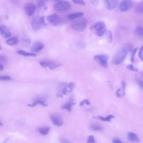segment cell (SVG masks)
<instances>
[{"instance_id":"obj_1","label":"cell","mask_w":143,"mask_h":143,"mask_svg":"<svg viewBox=\"0 0 143 143\" xmlns=\"http://www.w3.org/2000/svg\"><path fill=\"white\" fill-rule=\"evenodd\" d=\"M91 30L98 36H103L106 31V26L105 23L98 21L95 23L90 27Z\"/></svg>"},{"instance_id":"obj_2","label":"cell","mask_w":143,"mask_h":143,"mask_svg":"<svg viewBox=\"0 0 143 143\" xmlns=\"http://www.w3.org/2000/svg\"><path fill=\"white\" fill-rule=\"evenodd\" d=\"M127 50L123 48L119 50L113 57L112 62L113 64L116 65L121 64L124 61L127 54Z\"/></svg>"},{"instance_id":"obj_3","label":"cell","mask_w":143,"mask_h":143,"mask_svg":"<svg viewBox=\"0 0 143 143\" xmlns=\"http://www.w3.org/2000/svg\"><path fill=\"white\" fill-rule=\"evenodd\" d=\"M87 22V20L85 18H79L74 21L72 25V27L76 31L82 32L85 29Z\"/></svg>"},{"instance_id":"obj_4","label":"cell","mask_w":143,"mask_h":143,"mask_svg":"<svg viewBox=\"0 0 143 143\" xmlns=\"http://www.w3.org/2000/svg\"><path fill=\"white\" fill-rule=\"evenodd\" d=\"M31 25L34 30L37 31L40 29L43 26H47V25L43 16L34 17L32 19Z\"/></svg>"},{"instance_id":"obj_5","label":"cell","mask_w":143,"mask_h":143,"mask_svg":"<svg viewBox=\"0 0 143 143\" xmlns=\"http://www.w3.org/2000/svg\"><path fill=\"white\" fill-rule=\"evenodd\" d=\"M71 7L69 2L63 1L58 2L54 6V8L56 11L61 13L66 12L70 9Z\"/></svg>"},{"instance_id":"obj_6","label":"cell","mask_w":143,"mask_h":143,"mask_svg":"<svg viewBox=\"0 0 143 143\" xmlns=\"http://www.w3.org/2000/svg\"><path fill=\"white\" fill-rule=\"evenodd\" d=\"M109 56L106 55H95L94 57V60L101 66L106 68L108 66V61Z\"/></svg>"},{"instance_id":"obj_7","label":"cell","mask_w":143,"mask_h":143,"mask_svg":"<svg viewBox=\"0 0 143 143\" xmlns=\"http://www.w3.org/2000/svg\"><path fill=\"white\" fill-rule=\"evenodd\" d=\"M40 64L42 66L44 67H48L51 69H55L61 65V64L58 62L49 60L41 61L40 62Z\"/></svg>"},{"instance_id":"obj_8","label":"cell","mask_w":143,"mask_h":143,"mask_svg":"<svg viewBox=\"0 0 143 143\" xmlns=\"http://www.w3.org/2000/svg\"><path fill=\"white\" fill-rule=\"evenodd\" d=\"M50 118L53 123L55 126H61L63 124V119L62 116L59 114H52L50 115Z\"/></svg>"},{"instance_id":"obj_9","label":"cell","mask_w":143,"mask_h":143,"mask_svg":"<svg viewBox=\"0 0 143 143\" xmlns=\"http://www.w3.org/2000/svg\"><path fill=\"white\" fill-rule=\"evenodd\" d=\"M133 5V3L132 1L125 0L121 3L119 9L121 12H126L130 9L132 8Z\"/></svg>"},{"instance_id":"obj_10","label":"cell","mask_w":143,"mask_h":143,"mask_svg":"<svg viewBox=\"0 0 143 143\" xmlns=\"http://www.w3.org/2000/svg\"><path fill=\"white\" fill-rule=\"evenodd\" d=\"M47 20L50 25L53 26H56L60 21V18L57 14H53L47 16Z\"/></svg>"},{"instance_id":"obj_11","label":"cell","mask_w":143,"mask_h":143,"mask_svg":"<svg viewBox=\"0 0 143 143\" xmlns=\"http://www.w3.org/2000/svg\"><path fill=\"white\" fill-rule=\"evenodd\" d=\"M25 12L28 16L32 15L36 10L35 5L31 3H29L25 5Z\"/></svg>"},{"instance_id":"obj_12","label":"cell","mask_w":143,"mask_h":143,"mask_svg":"<svg viewBox=\"0 0 143 143\" xmlns=\"http://www.w3.org/2000/svg\"><path fill=\"white\" fill-rule=\"evenodd\" d=\"M35 6L38 14H43L47 11L48 9L47 5L44 1L38 2Z\"/></svg>"},{"instance_id":"obj_13","label":"cell","mask_w":143,"mask_h":143,"mask_svg":"<svg viewBox=\"0 0 143 143\" xmlns=\"http://www.w3.org/2000/svg\"><path fill=\"white\" fill-rule=\"evenodd\" d=\"M105 5L107 9L109 10H112L114 9L118 5L119 1L117 0L109 1L106 0L104 1Z\"/></svg>"},{"instance_id":"obj_14","label":"cell","mask_w":143,"mask_h":143,"mask_svg":"<svg viewBox=\"0 0 143 143\" xmlns=\"http://www.w3.org/2000/svg\"><path fill=\"white\" fill-rule=\"evenodd\" d=\"M44 45L43 43L40 42H37L35 43L31 47V51L34 52H39L44 48Z\"/></svg>"},{"instance_id":"obj_15","label":"cell","mask_w":143,"mask_h":143,"mask_svg":"<svg viewBox=\"0 0 143 143\" xmlns=\"http://www.w3.org/2000/svg\"><path fill=\"white\" fill-rule=\"evenodd\" d=\"M0 33L2 36L4 38H7L10 37L11 32L6 26L2 25L0 26Z\"/></svg>"},{"instance_id":"obj_16","label":"cell","mask_w":143,"mask_h":143,"mask_svg":"<svg viewBox=\"0 0 143 143\" xmlns=\"http://www.w3.org/2000/svg\"><path fill=\"white\" fill-rule=\"evenodd\" d=\"M128 138L129 141L133 142L138 143L140 141L138 136L135 133L132 132L128 133Z\"/></svg>"},{"instance_id":"obj_17","label":"cell","mask_w":143,"mask_h":143,"mask_svg":"<svg viewBox=\"0 0 143 143\" xmlns=\"http://www.w3.org/2000/svg\"><path fill=\"white\" fill-rule=\"evenodd\" d=\"M126 83L124 81L122 82V87L117 90L116 94L117 97L122 98L125 95V89L126 86Z\"/></svg>"},{"instance_id":"obj_18","label":"cell","mask_w":143,"mask_h":143,"mask_svg":"<svg viewBox=\"0 0 143 143\" xmlns=\"http://www.w3.org/2000/svg\"><path fill=\"white\" fill-rule=\"evenodd\" d=\"M75 103L73 102V99H70L69 101L65 103L62 107L63 109L66 110L68 111L71 112L72 110V106L75 105Z\"/></svg>"},{"instance_id":"obj_19","label":"cell","mask_w":143,"mask_h":143,"mask_svg":"<svg viewBox=\"0 0 143 143\" xmlns=\"http://www.w3.org/2000/svg\"><path fill=\"white\" fill-rule=\"evenodd\" d=\"M82 12H77L70 14L68 16V19L71 20H74L81 18L84 15Z\"/></svg>"},{"instance_id":"obj_20","label":"cell","mask_w":143,"mask_h":143,"mask_svg":"<svg viewBox=\"0 0 143 143\" xmlns=\"http://www.w3.org/2000/svg\"><path fill=\"white\" fill-rule=\"evenodd\" d=\"M134 33L138 36L143 38V28L140 26H137L134 30Z\"/></svg>"},{"instance_id":"obj_21","label":"cell","mask_w":143,"mask_h":143,"mask_svg":"<svg viewBox=\"0 0 143 143\" xmlns=\"http://www.w3.org/2000/svg\"><path fill=\"white\" fill-rule=\"evenodd\" d=\"M135 11L136 13L143 14V1L139 3L136 5L135 8Z\"/></svg>"},{"instance_id":"obj_22","label":"cell","mask_w":143,"mask_h":143,"mask_svg":"<svg viewBox=\"0 0 143 143\" xmlns=\"http://www.w3.org/2000/svg\"><path fill=\"white\" fill-rule=\"evenodd\" d=\"M19 40L16 37H14L9 39L6 41L7 43L10 46H13L17 44Z\"/></svg>"},{"instance_id":"obj_23","label":"cell","mask_w":143,"mask_h":143,"mask_svg":"<svg viewBox=\"0 0 143 143\" xmlns=\"http://www.w3.org/2000/svg\"><path fill=\"white\" fill-rule=\"evenodd\" d=\"M50 129V127H46L39 128L38 130L42 135H46L49 133Z\"/></svg>"},{"instance_id":"obj_24","label":"cell","mask_w":143,"mask_h":143,"mask_svg":"<svg viewBox=\"0 0 143 143\" xmlns=\"http://www.w3.org/2000/svg\"><path fill=\"white\" fill-rule=\"evenodd\" d=\"M106 40L108 43L111 44L113 41V37L112 32L111 31H106L105 32Z\"/></svg>"},{"instance_id":"obj_25","label":"cell","mask_w":143,"mask_h":143,"mask_svg":"<svg viewBox=\"0 0 143 143\" xmlns=\"http://www.w3.org/2000/svg\"><path fill=\"white\" fill-rule=\"evenodd\" d=\"M17 53L20 55L25 56H31L35 57L37 55L35 54L27 52L22 50H19L18 51Z\"/></svg>"},{"instance_id":"obj_26","label":"cell","mask_w":143,"mask_h":143,"mask_svg":"<svg viewBox=\"0 0 143 143\" xmlns=\"http://www.w3.org/2000/svg\"><path fill=\"white\" fill-rule=\"evenodd\" d=\"M95 118L104 122H110L111 119L114 118V117L112 115H110L106 117H103L102 116H99L96 117H95Z\"/></svg>"},{"instance_id":"obj_27","label":"cell","mask_w":143,"mask_h":143,"mask_svg":"<svg viewBox=\"0 0 143 143\" xmlns=\"http://www.w3.org/2000/svg\"><path fill=\"white\" fill-rule=\"evenodd\" d=\"M91 129L95 131H100L104 129L103 127L101 125L98 124H94L91 125Z\"/></svg>"},{"instance_id":"obj_28","label":"cell","mask_w":143,"mask_h":143,"mask_svg":"<svg viewBox=\"0 0 143 143\" xmlns=\"http://www.w3.org/2000/svg\"><path fill=\"white\" fill-rule=\"evenodd\" d=\"M86 44L82 42H80L77 43V49L80 50L84 49L86 47Z\"/></svg>"},{"instance_id":"obj_29","label":"cell","mask_w":143,"mask_h":143,"mask_svg":"<svg viewBox=\"0 0 143 143\" xmlns=\"http://www.w3.org/2000/svg\"><path fill=\"white\" fill-rule=\"evenodd\" d=\"M138 50V47H136V48L134 49L133 51L130 59L131 61L133 63L134 62V61H135V56Z\"/></svg>"},{"instance_id":"obj_30","label":"cell","mask_w":143,"mask_h":143,"mask_svg":"<svg viewBox=\"0 0 143 143\" xmlns=\"http://www.w3.org/2000/svg\"><path fill=\"white\" fill-rule=\"evenodd\" d=\"M127 69L130 71L136 72H137L138 71L137 68L134 67L133 65L132 64L128 65H127Z\"/></svg>"},{"instance_id":"obj_31","label":"cell","mask_w":143,"mask_h":143,"mask_svg":"<svg viewBox=\"0 0 143 143\" xmlns=\"http://www.w3.org/2000/svg\"><path fill=\"white\" fill-rule=\"evenodd\" d=\"M138 56L141 60L142 61H143V45L139 49Z\"/></svg>"},{"instance_id":"obj_32","label":"cell","mask_w":143,"mask_h":143,"mask_svg":"<svg viewBox=\"0 0 143 143\" xmlns=\"http://www.w3.org/2000/svg\"><path fill=\"white\" fill-rule=\"evenodd\" d=\"M73 2L74 4H78L80 5L84 6L85 5V2L82 1H78V0H74Z\"/></svg>"},{"instance_id":"obj_33","label":"cell","mask_w":143,"mask_h":143,"mask_svg":"<svg viewBox=\"0 0 143 143\" xmlns=\"http://www.w3.org/2000/svg\"><path fill=\"white\" fill-rule=\"evenodd\" d=\"M87 143H97L93 136H91L89 137Z\"/></svg>"},{"instance_id":"obj_34","label":"cell","mask_w":143,"mask_h":143,"mask_svg":"<svg viewBox=\"0 0 143 143\" xmlns=\"http://www.w3.org/2000/svg\"><path fill=\"white\" fill-rule=\"evenodd\" d=\"M85 103L88 105H90V103L89 102V101L87 99H84L83 100L82 102H80L79 104V106H82L84 105L85 104Z\"/></svg>"},{"instance_id":"obj_35","label":"cell","mask_w":143,"mask_h":143,"mask_svg":"<svg viewBox=\"0 0 143 143\" xmlns=\"http://www.w3.org/2000/svg\"><path fill=\"white\" fill-rule=\"evenodd\" d=\"M11 79L9 76H2L0 77V80H11Z\"/></svg>"},{"instance_id":"obj_36","label":"cell","mask_w":143,"mask_h":143,"mask_svg":"<svg viewBox=\"0 0 143 143\" xmlns=\"http://www.w3.org/2000/svg\"><path fill=\"white\" fill-rule=\"evenodd\" d=\"M22 41L23 42L26 44H30L31 43V40L29 38H22Z\"/></svg>"},{"instance_id":"obj_37","label":"cell","mask_w":143,"mask_h":143,"mask_svg":"<svg viewBox=\"0 0 143 143\" xmlns=\"http://www.w3.org/2000/svg\"><path fill=\"white\" fill-rule=\"evenodd\" d=\"M0 60L4 62H7V59L6 57L4 55H1L0 56Z\"/></svg>"},{"instance_id":"obj_38","label":"cell","mask_w":143,"mask_h":143,"mask_svg":"<svg viewBox=\"0 0 143 143\" xmlns=\"http://www.w3.org/2000/svg\"><path fill=\"white\" fill-rule=\"evenodd\" d=\"M60 141L61 143H72L67 139L64 138L61 139Z\"/></svg>"},{"instance_id":"obj_39","label":"cell","mask_w":143,"mask_h":143,"mask_svg":"<svg viewBox=\"0 0 143 143\" xmlns=\"http://www.w3.org/2000/svg\"><path fill=\"white\" fill-rule=\"evenodd\" d=\"M113 143H123L120 139L118 138H115L113 140Z\"/></svg>"},{"instance_id":"obj_40","label":"cell","mask_w":143,"mask_h":143,"mask_svg":"<svg viewBox=\"0 0 143 143\" xmlns=\"http://www.w3.org/2000/svg\"><path fill=\"white\" fill-rule=\"evenodd\" d=\"M138 84L140 87L143 89V82L142 80H139L138 81Z\"/></svg>"},{"instance_id":"obj_41","label":"cell","mask_w":143,"mask_h":143,"mask_svg":"<svg viewBox=\"0 0 143 143\" xmlns=\"http://www.w3.org/2000/svg\"><path fill=\"white\" fill-rule=\"evenodd\" d=\"M91 2L92 4L94 6H97L99 4V2L98 1H92Z\"/></svg>"},{"instance_id":"obj_42","label":"cell","mask_w":143,"mask_h":143,"mask_svg":"<svg viewBox=\"0 0 143 143\" xmlns=\"http://www.w3.org/2000/svg\"><path fill=\"white\" fill-rule=\"evenodd\" d=\"M4 67L3 65L1 63L0 64V70H2L4 69Z\"/></svg>"},{"instance_id":"obj_43","label":"cell","mask_w":143,"mask_h":143,"mask_svg":"<svg viewBox=\"0 0 143 143\" xmlns=\"http://www.w3.org/2000/svg\"><path fill=\"white\" fill-rule=\"evenodd\" d=\"M0 125H1V126H3V124H2L1 122V124H0Z\"/></svg>"},{"instance_id":"obj_44","label":"cell","mask_w":143,"mask_h":143,"mask_svg":"<svg viewBox=\"0 0 143 143\" xmlns=\"http://www.w3.org/2000/svg\"><path fill=\"white\" fill-rule=\"evenodd\" d=\"M0 50H2V47H1V46H0Z\"/></svg>"},{"instance_id":"obj_45","label":"cell","mask_w":143,"mask_h":143,"mask_svg":"<svg viewBox=\"0 0 143 143\" xmlns=\"http://www.w3.org/2000/svg\"><path fill=\"white\" fill-rule=\"evenodd\" d=\"M142 75L143 76V72H142Z\"/></svg>"}]
</instances>
